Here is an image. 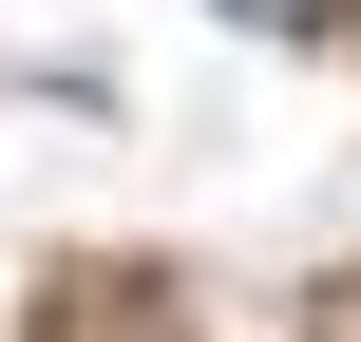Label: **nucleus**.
Returning <instances> with one entry per match:
<instances>
[{
	"mask_svg": "<svg viewBox=\"0 0 361 342\" xmlns=\"http://www.w3.org/2000/svg\"><path fill=\"white\" fill-rule=\"evenodd\" d=\"M228 19H286V38H305V19H343V0H228Z\"/></svg>",
	"mask_w": 361,
	"mask_h": 342,
	"instance_id": "f257e3e1",
	"label": "nucleus"
}]
</instances>
